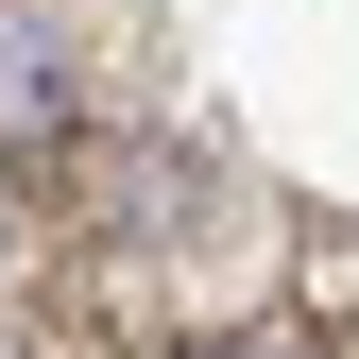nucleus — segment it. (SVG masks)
Listing matches in <instances>:
<instances>
[{"label": "nucleus", "instance_id": "nucleus-1", "mask_svg": "<svg viewBox=\"0 0 359 359\" xmlns=\"http://www.w3.org/2000/svg\"><path fill=\"white\" fill-rule=\"evenodd\" d=\"M189 359H325V342H308V325H205Z\"/></svg>", "mask_w": 359, "mask_h": 359}]
</instances>
